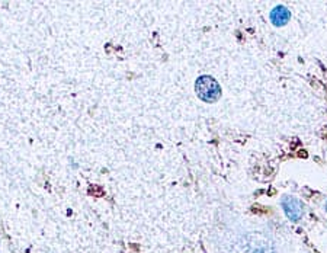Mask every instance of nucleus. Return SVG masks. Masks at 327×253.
<instances>
[{
    "label": "nucleus",
    "mask_w": 327,
    "mask_h": 253,
    "mask_svg": "<svg viewBox=\"0 0 327 253\" xmlns=\"http://www.w3.org/2000/svg\"><path fill=\"white\" fill-rule=\"evenodd\" d=\"M195 91L199 99L208 104L218 101L221 96V88L218 81L211 76H201L195 83Z\"/></svg>",
    "instance_id": "nucleus-1"
},
{
    "label": "nucleus",
    "mask_w": 327,
    "mask_h": 253,
    "mask_svg": "<svg viewBox=\"0 0 327 253\" xmlns=\"http://www.w3.org/2000/svg\"><path fill=\"white\" fill-rule=\"evenodd\" d=\"M282 207H284V211H285L287 217L292 220V221H298V220L303 217V204L297 198H294V196H285L282 199Z\"/></svg>",
    "instance_id": "nucleus-2"
},
{
    "label": "nucleus",
    "mask_w": 327,
    "mask_h": 253,
    "mask_svg": "<svg viewBox=\"0 0 327 253\" xmlns=\"http://www.w3.org/2000/svg\"><path fill=\"white\" fill-rule=\"evenodd\" d=\"M290 19H291V12L285 6H276L270 12V22L275 26H284L290 22Z\"/></svg>",
    "instance_id": "nucleus-3"
},
{
    "label": "nucleus",
    "mask_w": 327,
    "mask_h": 253,
    "mask_svg": "<svg viewBox=\"0 0 327 253\" xmlns=\"http://www.w3.org/2000/svg\"><path fill=\"white\" fill-rule=\"evenodd\" d=\"M326 209H327V202H326Z\"/></svg>",
    "instance_id": "nucleus-4"
}]
</instances>
